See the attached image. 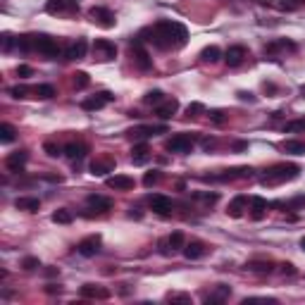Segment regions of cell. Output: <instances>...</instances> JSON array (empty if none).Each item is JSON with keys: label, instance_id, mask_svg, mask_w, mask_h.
<instances>
[{"label": "cell", "instance_id": "cell-1", "mask_svg": "<svg viewBox=\"0 0 305 305\" xmlns=\"http://www.w3.org/2000/svg\"><path fill=\"white\" fill-rule=\"evenodd\" d=\"M143 34H148V41L152 45H158L160 50H176V48H184L186 41H189V31L186 27L179 22H169V19H162L155 27L145 29Z\"/></svg>", "mask_w": 305, "mask_h": 305}, {"label": "cell", "instance_id": "cell-2", "mask_svg": "<svg viewBox=\"0 0 305 305\" xmlns=\"http://www.w3.org/2000/svg\"><path fill=\"white\" fill-rule=\"evenodd\" d=\"M298 174H300L298 165H293V162H279V165L267 169V174L262 176V184L265 186H274V184H282V182H291Z\"/></svg>", "mask_w": 305, "mask_h": 305}, {"label": "cell", "instance_id": "cell-3", "mask_svg": "<svg viewBox=\"0 0 305 305\" xmlns=\"http://www.w3.org/2000/svg\"><path fill=\"white\" fill-rule=\"evenodd\" d=\"M34 50H38L45 58H58L62 53V48H60V43L55 38L45 36V34H34Z\"/></svg>", "mask_w": 305, "mask_h": 305}, {"label": "cell", "instance_id": "cell-4", "mask_svg": "<svg viewBox=\"0 0 305 305\" xmlns=\"http://www.w3.org/2000/svg\"><path fill=\"white\" fill-rule=\"evenodd\" d=\"M91 50H93V58L98 60V62H108V60L117 58V45L112 43V41H108V38H95V43Z\"/></svg>", "mask_w": 305, "mask_h": 305}, {"label": "cell", "instance_id": "cell-5", "mask_svg": "<svg viewBox=\"0 0 305 305\" xmlns=\"http://www.w3.org/2000/svg\"><path fill=\"white\" fill-rule=\"evenodd\" d=\"M88 17H91V22L98 24V27H103V29H112L117 24L115 19V12L108 8H100V5H95V8L88 10Z\"/></svg>", "mask_w": 305, "mask_h": 305}, {"label": "cell", "instance_id": "cell-6", "mask_svg": "<svg viewBox=\"0 0 305 305\" xmlns=\"http://www.w3.org/2000/svg\"><path fill=\"white\" fill-rule=\"evenodd\" d=\"M45 12H50V15H72V12H79V5H77V0H48Z\"/></svg>", "mask_w": 305, "mask_h": 305}, {"label": "cell", "instance_id": "cell-7", "mask_svg": "<svg viewBox=\"0 0 305 305\" xmlns=\"http://www.w3.org/2000/svg\"><path fill=\"white\" fill-rule=\"evenodd\" d=\"M112 100H115V95L110 93V91H100V93H95V95H91V98H86V100H81V108L86 110V112H93V110H103Z\"/></svg>", "mask_w": 305, "mask_h": 305}, {"label": "cell", "instance_id": "cell-8", "mask_svg": "<svg viewBox=\"0 0 305 305\" xmlns=\"http://www.w3.org/2000/svg\"><path fill=\"white\" fill-rule=\"evenodd\" d=\"M148 205H150V210L155 212V215H160V217H167L169 212H172V198L162 196V193L148 196Z\"/></svg>", "mask_w": 305, "mask_h": 305}, {"label": "cell", "instance_id": "cell-9", "mask_svg": "<svg viewBox=\"0 0 305 305\" xmlns=\"http://www.w3.org/2000/svg\"><path fill=\"white\" fill-rule=\"evenodd\" d=\"M165 148H167L169 152H191L193 150V138L189 136V134H176V136H172L165 143Z\"/></svg>", "mask_w": 305, "mask_h": 305}, {"label": "cell", "instance_id": "cell-10", "mask_svg": "<svg viewBox=\"0 0 305 305\" xmlns=\"http://www.w3.org/2000/svg\"><path fill=\"white\" fill-rule=\"evenodd\" d=\"M131 60H134V62L141 67V69H150V67H152L150 55H148V50L141 45V41H138V38L131 43Z\"/></svg>", "mask_w": 305, "mask_h": 305}, {"label": "cell", "instance_id": "cell-11", "mask_svg": "<svg viewBox=\"0 0 305 305\" xmlns=\"http://www.w3.org/2000/svg\"><path fill=\"white\" fill-rule=\"evenodd\" d=\"M100 243H103V239L98 234H93V236H86L84 241H79L77 250H79V255H84V258H93V255L100 250Z\"/></svg>", "mask_w": 305, "mask_h": 305}, {"label": "cell", "instance_id": "cell-12", "mask_svg": "<svg viewBox=\"0 0 305 305\" xmlns=\"http://www.w3.org/2000/svg\"><path fill=\"white\" fill-rule=\"evenodd\" d=\"M167 131V126L165 124H160V126H152V124H141V126H134V129H129L126 134H129L131 138H150L155 136V134H165Z\"/></svg>", "mask_w": 305, "mask_h": 305}, {"label": "cell", "instance_id": "cell-13", "mask_svg": "<svg viewBox=\"0 0 305 305\" xmlns=\"http://www.w3.org/2000/svg\"><path fill=\"white\" fill-rule=\"evenodd\" d=\"M208 243H203V241H191V243H186L184 246V255L189 258V260H200L203 255H208Z\"/></svg>", "mask_w": 305, "mask_h": 305}, {"label": "cell", "instance_id": "cell-14", "mask_svg": "<svg viewBox=\"0 0 305 305\" xmlns=\"http://www.w3.org/2000/svg\"><path fill=\"white\" fill-rule=\"evenodd\" d=\"M105 184H108V189H115V191H129L134 189V179L126 174H115V176H108L105 179Z\"/></svg>", "mask_w": 305, "mask_h": 305}, {"label": "cell", "instance_id": "cell-15", "mask_svg": "<svg viewBox=\"0 0 305 305\" xmlns=\"http://www.w3.org/2000/svg\"><path fill=\"white\" fill-rule=\"evenodd\" d=\"M248 203H250V200H248L246 196H236L232 203H229V208H226V215H229V217H234V219L243 217V215H246V210H248Z\"/></svg>", "mask_w": 305, "mask_h": 305}, {"label": "cell", "instance_id": "cell-16", "mask_svg": "<svg viewBox=\"0 0 305 305\" xmlns=\"http://www.w3.org/2000/svg\"><path fill=\"white\" fill-rule=\"evenodd\" d=\"M246 58H248V50L243 45H232V48L224 53V60H226V65L229 67H239Z\"/></svg>", "mask_w": 305, "mask_h": 305}, {"label": "cell", "instance_id": "cell-17", "mask_svg": "<svg viewBox=\"0 0 305 305\" xmlns=\"http://www.w3.org/2000/svg\"><path fill=\"white\" fill-rule=\"evenodd\" d=\"M27 160H29V152H27V150H17V152H12V155H8L5 165H8L10 172H22L24 165H27Z\"/></svg>", "mask_w": 305, "mask_h": 305}, {"label": "cell", "instance_id": "cell-18", "mask_svg": "<svg viewBox=\"0 0 305 305\" xmlns=\"http://www.w3.org/2000/svg\"><path fill=\"white\" fill-rule=\"evenodd\" d=\"M176 110H179V100H176V98H165V100L158 105L155 112H158L160 119H169L172 115H176Z\"/></svg>", "mask_w": 305, "mask_h": 305}, {"label": "cell", "instance_id": "cell-19", "mask_svg": "<svg viewBox=\"0 0 305 305\" xmlns=\"http://www.w3.org/2000/svg\"><path fill=\"white\" fill-rule=\"evenodd\" d=\"M112 169H115V162L110 160V158H98V160L91 162V174L93 176H105Z\"/></svg>", "mask_w": 305, "mask_h": 305}, {"label": "cell", "instance_id": "cell-20", "mask_svg": "<svg viewBox=\"0 0 305 305\" xmlns=\"http://www.w3.org/2000/svg\"><path fill=\"white\" fill-rule=\"evenodd\" d=\"M86 50H88L86 38H77V43L69 45L65 55H67V60H81V58H86Z\"/></svg>", "mask_w": 305, "mask_h": 305}, {"label": "cell", "instance_id": "cell-21", "mask_svg": "<svg viewBox=\"0 0 305 305\" xmlns=\"http://www.w3.org/2000/svg\"><path fill=\"white\" fill-rule=\"evenodd\" d=\"M81 296L84 298H100V300H105V298H110V291L103 289V286H98V284H84V286H81Z\"/></svg>", "mask_w": 305, "mask_h": 305}, {"label": "cell", "instance_id": "cell-22", "mask_svg": "<svg viewBox=\"0 0 305 305\" xmlns=\"http://www.w3.org/2000/svg\"><path fill=\"white\" fill-rule=\"evenodd\" d=\"M148 160H150V148L145 143H138L131 148V162L134 165H145Z\"/></svg>", "mask_w": 305, "mask_h": 305}, {"label": "cell", "instance_id": "cell-23", "mask_svg": "<svg viewBox=\"0 0 305 305\" xmlns=\"http://www.w3.org/2000/svg\"><path fill=\"white\" fill-rule=\"evenodd\" d=\"M15 208L17 210H24V212H38L41 200H38V198H31V196H19L15 200Z\"/></svg>", "mask_w": 305, "mask_h": 305}, {"label": "cell", "instance_id": "cell-24", "mask_svg": "<svg viewBox=\"0 0 305 305\" xmlns=\"http://www.w3.org/2000/svg\"><path fill=\"white\" fill-rule=\"evenodd\" d=\"M267 208H269V203L265 200V198H260V196L250 198V217H253V219H262V217H265Z\"/></svg>", "mask_w": 305, "mask_h": 305}, {"label": "cell", "instance_id": "cell-25", "mask_svg": "<svg viewBox=\"0 0 305 305\" xmlns=\"http://www.w3.org/2000/svg\"><path fill=\"white\" fill-rule=\"evenodd\" d=\"M88 205H91V208H95V210H100V212H108V210H112V198L95 196V193H91V196H88Z\"/></svg>", "mask_w": 305, "mask_h": 305}, {"label": "cell", "instance_id": "cell-26", "mask_svg": "<svg viewBox=\"0 0 305 305\" xmlns=\"http://www.w3.org/2000/svg\"><path fill=\"white\" fill-rule=\"evenodd\" d=\"M229 296H232V289H229L226 284H217V289H215V293L205 298V303H208V305H210V303H222V300H226Z\"/></svg>", "mask_w": 305, "mask_h": 305}, {"label": "cell", "instance_id": "cell-27", "mask_svg": "<svg viewBox=\"0 0 305 305\" xmlns=\"http://www.w3.org/2000/svg\"><path fill=\"white\" fill-rule=\"evenodd\" d=\"M65 155L69 160H81L84 155H86V145L84 143H69L65 145Z\"/></svg>", "mask_w": 305, "mask_h": 305}, {"label": "cell", "instance_id": "cell-28", "mask_svg": "<svg viewBox=\"0 0 305 305\" xmlns=\"http://www.w3.org/2000/svg\"><path fill=\"white\" fill-rule=\"evenodd\" d=\"M250 272H255V274H269L272 272V262L269 260H250L246 265Z\"/></svg>", "mask_w": 305, "mask_h": 305}, {"label": "cell", "instance_id": "cell-29", "mask_svg": "<svg viewBox=\"0 0 305 305\" xmlns=\"http://www.w3.org/2000/svg\"><path fill=\"white\" fill-rule=\"evenodd\" d=\"M219 58H222V50H219L217 45H208V48L200 53V60H203V62H210V65L219 62Z\"/></svg>", "mask_w": 305, "mask_h": 305}, {"label": "cell", "instance_id": "cell-30", "mask_svg": "<svg viewBox=\"0 0 305 305\" xmlns=\"http://www.w3.org/2000/svg\"><path fill=\"white\" fill-rule=\"evenodd\" d=\"M274 50H296V43H293V41H274V43H269L267 48H265L267 55H272Z\"/></svg>", "mask_w": 305, "mask_h": 305}, {"label": "cell", "instance_id": "cell-31", "mask_svg": "<svg viewBox=\"0 0 305 305\" xmlns=\"http://www.w3.org/2000/svg\"><path fill=\"white\" fill-rule=\"evenodd\" d=\"M15 138H17V131L12 124H0V141L3 143H12Z\"/></svg>", "mask_w": 305, "mask_h": 305}, {"label": "cell", "instance_id": "cell-32", "mask_svg": "<svg viewBox=\"0 0 305 305\" xmlns=\"http://www.w3.org/2000/svg\"><path fill=\"white\" fill-rule=\"evenodd\" d=\"M276 5H279V10H284V12H296V10H300L305 5V0H279Z\"/></svg>", "mask_w": 305, "mask_h": 305}, {"label": "cell", "instance_id": "cell-33", "mask_svg": "<svg viewBox=\"0 0 305 305\" xmlns=\"http://www.w3.org/2000/svg\"><path fill=\"white\" fill-rule=\"evenodd\" d=\"M284 148L286 152H293V155H305V141H284Z\"/></svg>", "mask_w": 305, "mask_h": 305}, {"label": "cell", "instance_id": "cell-34", "mask_svg": "<svg viewBox=\"0 0 305 305\" xmlns=\"http://www.w3.org/2000/svg\"><path fill=\"white\" fill-rule=\"evenodd\" d=\"M286 134H305V119H293V122L284 124Z\"/></svg>", "mask_w": 305, "mask_h": 305}, {"label": "cell", "instance_id": "cell-35", "mask_svg": "<svg viewBox=\"0 0 305 305\" xmlns=\"http://www.w3.org/2000/svg\"><path fill=\"white\" fill-rule=\"evenodd\" d=\"M72 219H74V215L69 210H65V208H62V210L53 212V222H55V224H69Z\"/></svg>", "mask_w": 305, "mask_h": 305}, {"label": "cell", "instance_id": "cell-36", "mask_svg": "<svg viewBox=\"0 0 305 305\" xmlns=\"http://www.w3.org/2000/svg\"><path fill=\"white\" fill-rule=\"evenodd\" d=\"M72 77H74L72 84H74V88H77V91H81V88H86L88 84H91V77H88L86 72H74Z\"/></svg>", "mask_w": 305, "mask_h": 305}, {"label": "cell", "instance_id": "cell-37", "mask_svg": "<svg viewBox=\"0 0 305 305\" xmlns=\"http://www.w3.org/2000/svg\"><path fill=\"white\" fill-rule=\"evenodd\" d=\"M162 100H165V93L158 91V88H155V91H148V93L143 95V103H148V105H160Z\"/></svg>", "mask_w": 305, "mask_h": 305}, {"label": "cell", "instance_id": "cell-38", "mask_svg": "<svg viewBox=\"0 0 305 305\" xmlns=\"http://www.w3.org/2000/svg\"><path fill=\"white\" fill-rule=\"evenodd\" d=\"M169 241V246H172V250H179V248L186 246V239H184V234L182 232H174V234H169L167 236Z\"/></svg>", "mask_w": 305, "mask_h": 305}, {"label": "cell", "instance_id": "cell-39", "mask_svg": "<svg viewBox=\"0 0 305 305\" xmlns=\"http://www.w3.org/2000/svg\"><path fill=\"white\" fill-rule=\"evenodd\" d=\"M34 93H36L38 98H43V100H48V98H53V95H55V88H53L50 84H41V86L34 88Z\"/></svg>", "mask_w": 305, "mask_h": 305}, {"label": "cell", "instance_id": "cell-40", "mask_svg": "<svg viewBox=\"0 0 305 305\" xmlns=\"http://www.w3.org/2000/svg\"><path fill=\"white\" fill-rule=\"evenodd\" d=\"M203 112H205L203 103H191L189 108H186V117H200Z\"/></svg>", "mask_w": 305, "mask_h": 305}, {"label": "cell", "instance_id": "cell-41", "mask_svg": "<svg viewBox=\"0 0 305 305\" xmlns=\"http://www.w3.org/2000/svg\"><path fill=\"white\" fill-rule=\"evenodd\" d=\"M160 176H162L160 172H155V169H152V172H148V174L143 176V184L148 186V189H150V186H155V184L160 182Z\"/></svg>", "mask_w": 305, "mask_h": 305}, {"label": "cell", "instance_id": "cell-42", "mask_svg": "<svg viewBox=\"0 0 305 305\" xmlns=\"http://www.w3.org/2000/svg\"><path fill=\"white\" fill-rule=\"evenodd\" d=\"M43 150L48 152V155H50V158H58L60 152H62V148H60V145H55V143H50V141H48V143H43Z\"/></svg>", "mask_w": 305, "mask_h": 305}, {"label": "cell", "instance_id": "cell-43", "mask_svg": "<svg viewBox=\"0 0 305 305\" xmlns=\"http://www.w3.org/2000/svg\"><path fill=\"white\" fill-rule=\"evenodd\" d=\"M10 93L15 95V98H27V93H31V88H27V86H12V88H10Z\"/></svg>", "mask_w": 305, "mask_h": 305}, {"label": "cell", "instance_id": "cell-44", "mask_svg": "<svg viewBox=\"0 0 305 305\" xmlns=\"http://www.w3.org/2000/svg\"><path fill=\"white\" fill-rule=\"evenodd\" d=\"M193 198L203 200V203H217V193H193Z\"/></svg>", "mask_w": 305, "mask_h": 305}, {"label": "cell", "instance_id": "cell-45", "mask_svg": "<svg viewBox=\"0 0 305 305\" xmlns=\"http://www.w3.org/2000/svg\"><path fill=\"white\" fill-rule=\"evenodd\" d=\"M167 300H179V303H191L189 293H167Z\"/></svg>", "mask_w": 305, "mask_h": 305}, {"label": "cell", "instance_id": "cell-46", "mask_svg": "<svg viewBox=\"0 0 305 305\" xmlns=\"http://www.w3.org/2000/svg\"><path fill=\"white\" fill-rule=\"evenodd\" d=\"M22 267L24 269H36V267H41V262H38V258H24Z\"/></svg>", "mask_w": 305, "mask_h": 305}, {"label": "cell", "instance_id": "cell-47", "mask_svg": "<svg viewBox=\"0 0 305 305\" xmlns=\"http://www.w3.org/2000/svg\"><path fill=\"white\" fill-rule=\"evenodd\" d=\"M12 43H15V38L10 36V34H3V50L10 53L12 50Z\"/></svg>", "mask_w": 305, "mask_h": 305}, {"label": "cell", "instance_id": "cell-48", "mask_svg": "<svg viewBox=\"0 0 305 305\" xmlns=\"http://www.w3.org/2000/svg\"><path fill=\"white\" fill-rule=\"evenodd\" d=\"M17 74H19V77H24V79H27V77H31V74H34V69H31L29 65H19V67H17Z\"/></svg>", "mask_w": 305, "mask_h": 305}, {"label": "cell", "instance_id": "cell-49", "mask_svg": "<svg viewBox=\"0 0 305 305\" xmlns=\"http://www.w3.org/2000/svg\"><path fill=\"white\" fill-rule=\"evenodd\" d=\"M210 119H212V122H217V124H222V122H224V112H222V110H212Z\"/></svg>", "mask_w": 305, "mask_h": 305}, {"label": "cell", "instance_id": "cell-50", "mask_svg": "<svg viewBox=\"0 0 305 305\" xmlns=\"http://www.w3.org/2000/svg\"><path fill=\"white\" fill-rule=\"evenodd\" d=\"M160 253H162V255H169V253H172V246H169V241H167V239H162V241H160Z\"/></svg>", "mask_w": 305, "mask_h": 305}, {"label": "cell", "instance_id": "cell-51", "mask_svg": "<svg viewBox=\"0 0 305 305\" xmlns=\"http://www.w3.org/2000/svg\"><path fill=\"white\" fill-rule=\"evenodd\" d=\"M291 208H303L305 205V196H298V198H293V200H291Z\"/></svg>", "mask_w": 305, "mask_h": 305}, {"label": "cell", "instance_id": "cell-52", "mask_svg": "<svg viewBox=\"0 0 305 305\" xmlns=\"http://www.w3.org/2000/svg\"><path fill=\"white\" fill-rule=\"evenodd\" d=\"M282 272H284V274H296V267H293L291 262H284V265H282Z\"/></svg>", "mask_w": 305, "mask_h": 305}, {"label": "cell", "instance_id": "cell-53", "mask_svg": "<svg viewBox=\"0 0 305 305\" xmlns=\"http://www.w3.org/2000/svg\"><path fill=\"white\" fill-rule=\"evenodd\" d=\"M239 98H241V100H250V103L255 100L253 93H246V91H239Z\"/></svg>", "mask_w": 305, "mask_h": 305}, {"label": "cell", "instance_id": "cell-54", "mask_svg": "<svg viewBox=\"0 0 305 305\" xmlns=\"http://www.w3.org/2000/svg\"><path fill=\"white\" fill-rule=\"evenodd\" d=\"M45 291H48V293H58L60 286H58V284H48V286H45Z\"/></svg>", "mask_w": 305, "mask_h": 305}, {"label": "cell", "instance_id": "cell-55", "mask_svg": "<svg viewBox=\"0 0 305 305\" xmlns=\"http://www.w3.org/2000/svg\"><path fill=\"white\" fill-rule=\"evenodd\" d=\"M300 248H303V250H305V236H303V239H300Z\"/></svg>", "mask_w": 305, "mask_h": 305}]
</instances>
